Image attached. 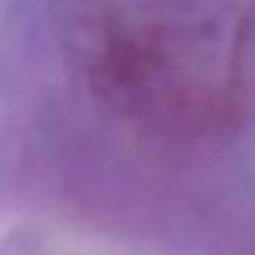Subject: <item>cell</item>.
Masks as SVG:
<instances>
[{
  "label": "cell",
  "mask_w": 255,
  "mask_h": 255,
  "mask_svg": "<svg viewBox=\"0 0 255 255\" xmlns=\"http://www.w3.org/2000/svg\"><path fill=\"white\" fill-rule=\"evenodd\" d=\"M87 93L159 144L231 135L255 111V0H81Z\"/></svg>",
  "instance_id": "6da1fadb"
}]
</instances>
